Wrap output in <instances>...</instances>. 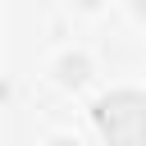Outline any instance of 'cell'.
<instances>
[{
    "instance_id": "7a4b0ae2",
    "label": "cell",
    "mask_w": 146,
    "mask_h": 146,
    "mask_svg": "<svg viewBox=\"0 0 146 146\" xmlns=\"http://www.w3.org/2000/svg\"><path fill=\"white\" fill-rule=\"evenodd\" d=\"M82 68H87L82 59H68V64H64V78H68V82H82V78H87Z\"/></svg>"
},
{
    "instance_id": "277c9868",
    "label": "cell",
    "mask_w": 146,
    "mask_h": 146,
    "mask_svg": "<svg viewBox=\"0 0 146 146\" xmlns=\"http://www.w3.org/2000/svg\"><path fill=\"white\" fill-rule=\"evenodd\" d=\"M55 146H78V141H55Z\"/></svg>"
},
{
    "instance_id": "6da1fadb",
    "label": "cell",
    "mask_w": 146,
    "mask_h": 146,
    "mask_svg": "<svg viewBox=\"0 0 146 146\" xmlns=\"http://www.w3.org/2000/svg\"><path fill=\"white\" fill-rule=\"evenodd\" d=\"M96 128L110 146H146V96L141 91H110L96 105Z\"/></svg>"
},
{
    "instance_id": "3957f363",
    "label": "cell",
    "mask_w": 146,
    "mask_h": 146,
    "mask_svg": "<svg viewBox=\"0 0 146 146\" xmlns=\"http://www.w3.org/2000/svg\"><path fill=\"white\" fill-rule=\"evenodd\" d=\"M132 9H137V14H141V18H146V0H132Z\"/></svg>"
}]
</instances>
